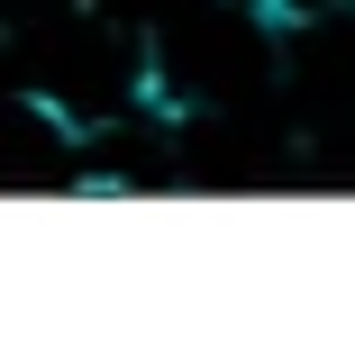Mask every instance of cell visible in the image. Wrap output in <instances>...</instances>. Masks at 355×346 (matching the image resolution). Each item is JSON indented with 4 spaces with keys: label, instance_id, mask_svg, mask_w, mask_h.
<instances>
[{
    "label": "cell",
    "instance_id": "1",
    "mask_svg": "<svg viewBox=\"0 0 355 346\" xmlns=\"http://www.w3.org/2000/svg\"><path fill=\"white\" fill-rule=\"evenodd\" d=\"M355 0H264V19L273 28H328V19H346Z\"/></svg>",
    "mask_w": 355,
    "mask_h": 346
}]
</instances>
